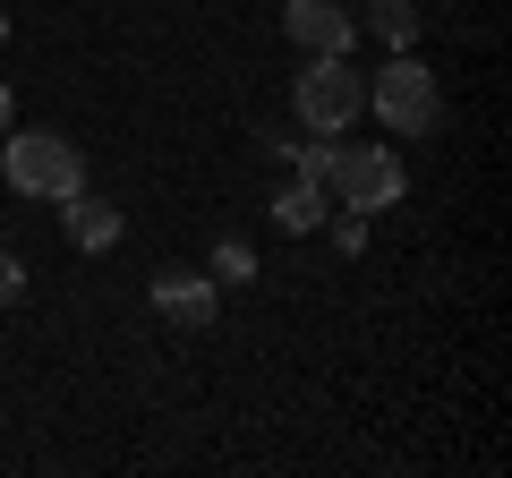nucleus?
Here are the masks:
<instances>
[{"instance_id":"nucleus-1","label":"nucleus","mask_w":512,"mask_h":478,"mask_svg":"<svg viewBox=\"0 0 512 478\" xmlns=\"http://www.w3.org/2000/svg\"><path fill=\"white\" fill-rule=\"evenodd\" d=\"M291 111L308 137H342L367 111V77L350 69V52H308V69L291 77Z\"/></svg>"},{"instance_id":"nucleus-2","label":"nucleus","mask_w":512,"mask_h":478,"mask_svg":"<svg viewBox=\"0 0 512 478\" xmlns=\"http://www.w3.org/2000/svg\"><path fill=\"white\" fill-rule=\"evenodd\" d=\"M0 171H9L18 197H43V205H60L69 188H86V154H77L69 137H52V129H9L0 137Z\"/></svg>"},{"instance_id":"nucleus-3","label":"nucleus","mask_w":512,"mask_h":478,"mask_svg":"<svg viewBox=\"0 0 512 478\" xmlns=\"http://www.w3.org/2000/svg\"><path fill=\"white\" fill-rule=\"evenodd\" d=\"M367 111H376L393 137H427V129L444 120V86H436V69H427V60L393 52L376 77H367Z\"/></svg>"},{"instance_id":"nucleus-4","label":"nucleus","mask_w":512,"mask_h":478,"mask_svg":"<svg viewBox=\"0 0 512 478\" xmlns=\"http://www.w3.org/2000/svg\"><path fill=\"white\" fill-rule=\"evenodd\" d=\"M325 180L342 188L350 214H384V205H402L410 171H402V154H393V146H333V171H325Z\"/></svg>"},{"instance_id":"nucleus-5","label":"nucleus","mask_w":512,"mask_h":478,"mask_svg":"<svg viewBox=\"0 0 512 478\" xmlns=\"http://www.w3.org/2000/svg\"><path fill=\"white\" fill-rule=\"evenodd\" d=\"M154 308H163L171 325L205 333L214 308H222V291H214V274H197V265H163V274H154Z\"/></svg>"},{"instance_id":"nucleus-6","label":"nucleus","mask_w":512,"mask_h":478,"mask_svg":"<svg viewBox=\"0 0 512 478\" xmlns=\"http://www.w3.org/2000/svg\"><path fill=\"white\" fill-rule=\"evenodd\" d=\"M282 26H291L299 52H350V35H359V18H350L342 0H291Z\"/></svg>"},{"instance_id":"nucleus-7","label":"nucleus","mask_w":512,"mask_h":478,"mask_svg":"<svg viewBox=\"0 0 512 478\" xmlns=\"http://www.w3.org/2000/svg\"><path fill=\"white\" fill-rule=\"evenodd\" d=\"M60 222H69V239L77 248H86V257H103V248H120V205L111 197H94V188H69V197H60Z\"/></svg>"},{"instance_id":"nucleus-8","label":"nucleus","mask_w":512,"mask_h":478,"mask_svg":"<svg viewBox=\"0 0 512 478\" xmlns=\"http://www.w3.org/2000/svg\"><path fill=\"white\" fill-rule=\"evenodd\" d=\"M274 222L282 231H316V222H325V180H291L274 197Z\"/></svg>"},{"instance_id":"nucleus-9","label":"nucleus","mask_w":512,"mask_h":478,"mask_svg":"<svg viewBox=\"0 0 512 478\" xmlns=\"http://www.w3.org/2000/svg\"><path fill=\"white\" fill-rule=\"evenodd\" d=\"M367 26H376L384 52H410V43H419V0H376V9H367Z\"/></svg>"},{"instance_id":"nucleus-10","label":"nucleus","mask_w":512,"mask_h":478,"mask_svg":"<svg viewBox=\"0 0 512 478\" xmlns=\"http://www.w3.org/2000/svg\"><path fill=\"white\" fill-rule=\"evenodd\" d=\"M214 282H256V248L248 239H214Z\"/></svg>"},{"instance_id":"nucleus-11","label":"nucleus","mask_w":512,"mask_h":478,"mask_svg":"<svg viewBox=\"0 0 512 478\" xmlns=\"http://www.w3.org/2000/svg\"><path fill=\"white\" fill-rule=\"evenodd\" d=\"M26 299V265H18V248H0V308H18Z\"/></svg>"},{"instance_id":"nucleus-12","label":"nucleus","mask_w":512,"mask_h":478,"mask_svg":"<svg viewBox=\"0 0 512 478\" xmlns=\"http://www.w3.org/2000/svg\"><path fill=\"white\" fill-rule=\"evenodd\" d=\"M9 129H18V103H9V86H0V137H9Z\"/></svg>"},{"instance_id":"nucleus-13","label":"nucleus","mask_w":512,"mask_h":478,"mask_svg":"<svg viewBox=\"0 0 512 478\" xmlns=\"http://www.w3.org/2000/svg\"><path fill=\"white\" fill-rule=\"evenodd\" d=\"M0 43H9V9H0Z\"/></svg>"}]
</instances>
